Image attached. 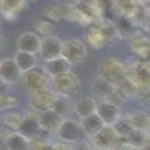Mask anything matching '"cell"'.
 Here are the masks:
<instances>
[{
	"mask_svg": "<svg viewBox=\"0 0 150 150\" xmlns=\"http://www.w3.org/2000/svg\"><path fill=\"white\" fill-rule=\"evenodd\" d=\"M99 72H101V75H99V77L108 80L110 83H112L114 86H116L120 80H123V78L128 77L126 68H125L120 62L116 60V59H105L102 63L99 65Z\"/></svg>",
	"mask_w": 150,
	"mask_h": 150,
	"instance_id": "3",
	"label": "cell"
},
{
	"mask_svg": "<svg viewBox=\"0 0 150 150\" xmlns=\"http://www.w3.org/2000/svg\"><path fill=\"white\" fill-rule=\"evenodd\" d=\"M23 119H24V116L18 114V112H9V114H6L3 117V122H5L6 126H9L12 129V132H17L21 122H23Z\"/></svg>",
	"mask_w": 150,
	"mask_h": 150,
	"instance_id": "25",
	"label": "cell"
},
{
	"mask_svg": "<svg viewBox=\"0 0 150 150\" xmlns=\"http://www.w3.org/2000/svg\"><path fill=\"white\" fill-rule=\"evenodd\" d=\"M62 56L72 65L81 63L87 56V47L80 39H66V41H63Z\"/></svg>",
	"mask_w": 150,
	"mask_h": 150,
	"instance_id": "5",
	"label": "cell"
},
{
	"mask_svg": "<svg viewBox=\"0 0 150 150\" xmlns=\"http://www.w3.org/2000/svg\"><path fill=\"white\" fill-rule=\"evenodd\" d=\"M39 131H41V128H39V123H38V117H24L17 132L24 135L26 138L32 140L33 137L38 135Z\"/></svg>",
	"mask_w": 150,
	"mask_h": 150,
	"instance_id": "21",
	"label": "cell"
},
{
	"mask_svg": "<svg viewBox=\"0 0 150 150\" xmlns=\"http://www.w3.org/2000/svg\"><path fill=\"white\" fill-rule=\"evenodd\" d=\"M126 120L131 123V126L134 131L138 132H150V116L144 111H135L126 116Z\"/></svg>",
	"mask_w": 150,
	"mask_h": 150,
	"instance_id": "16",
	"label": "cell"
},
{
	"mask_svg": "<svg viewBox=\"0 0 150 150\" xmlns=\"http://www.w3.org/2000/svg\"><path fill=\"white\" fill-rule=\"evenodd\" d=\"M23 78V74L18 69L14 57H6L3 60H0V80L5 84H12L17 83Z\"/></svg>",
	"mask_w": 150,
	"mask_h": 150,
	"instance_id": "11",
	"label": "cell"
},
{
	"mask_svg": "<svg viewBox=\"0 0 150 150\" xmlns=\"http://www.w3.org/2000/svg\"><path fill=\"white\" fill-rule=\"evenodd\" d=\"M117 141L119 135L112 126H104L95 137H92V143L96 150H111L112 147H116Z\"/></svg>",
	"mask_w": 150,
	"mask_h": 150,
	"instance_id": "8",
	"label": "cell"
},
{
	"mask_svg": "<svg viewBox=\"0 0 150 150\" xmlns=\"http://www.w3.org/2000/svg\"><path fill=\"white\" fill-rule=\"evenodd\" d=\"M98 117L104 122L105 126H114V125L122 119V111L119 104H114L111 101H101L98 102L96 108Z\"/></svg>",
	"mask_w": 150,
	"mask_h": 150,
	"instance_id": "6",
	"label": "cell"
},
{
	"mask_svg": "<svg viewBox=\"0 0 150 150\" xmlns=\"http://www.w3.org/2000/svg\"><path fill=\"white\" fill-rule=\"evenodd\" d=\"M0 27H2V21H0Z\"/></svg>",
	"mask_w": 150,
	"mask_h": 150,
	"instance_id": "29",
	"label": "cell"
},
{
	"mask_svg": "<svg viewBox=\"0 0 150 150\" xmlns=\"http://www.w3.org/2000/svg\"><path fill=\"white\" fill-rule=\"evenodd\" d=\"M50 80L51 78H50V75L45 72V69L39 68V66H36L35 69L23 74V81H24V84H26L27 90L30 93L42 90V89H48Z\"/></svg>",
	"mask_w": 150,
	"mask_h": 150,
	"instance_id": "4",
	"label": "cell"
},
{
	"mask_svg": "<svg viewBox=\"0 0 150 150\" xmlns=\"http://www.w3.org/2000/svg\"><path fill=\"white\" fill-rule=\"evenodd\" d=\"M112 128H114L116 134L119 135V138H128V137L134 132V129H132V126H131V123L126 120V117H125V119H120Z\"/></svg>",
	"mask_w": 150,
	"mask_h": 150,
	"instance_id": "22",
	"label": "cell"
},
{
	"mask_svg": "<svg viewBox=\"0 0 150 150\" xmlns=\"http://www.w3.org/2000/svg\"><path fill=\"white\" fill-rule=\"evenodd\" d=\"M147 144H149V146H150V134H149V135H147Z\"/></svg>",
	"mask_w": 150,
	"mask_h": 150,
	"instance_id": "27",
	"label": "cell"
},
{
	"mask_svg": "<svg viewBox=\"0 0 150 150\" xmlns=\"http://www.w3.org/2000/svg\"><path fill=\"white\" fill-rule=\"evenodd\" d=\"M5 146L8 150H32V141L20 132H11L5 138Z\"/></svg>",
	"mask_w": 150,
	"mask_h": 150,
	"instance_id": "17",
	"label": "cell"
},
{
	"mask_svg": "<svg viewBox=\"0 0 150 150\" xmlns=\"http://www.w3.org/2000/svg\"><path fill=\"white\" fill-rule=\"evenodd\" d=\"M56 134L60 138V141L65 143V144H77L83 138L81 125L77 120H72L71 117L63 119V122H62L60 128L57 129Z\"/></svg>",
	"mask_w": 150,
	"mask_h": 150,
	"instance_id": "2",
	"label": "cell"
},
{
	"mask_svg": "<svg viewBox=\"0 0 150 150\" xmlns=\"http://www.w3.org/2000/svg\"><path fill=\"white\" fill-rule=\"evenodd\" d=\"M62 119L57 112H54L53 110H47V111H42V112H38V123H39V128L42 131H47V132H57V129L60 128Z\"/></svg>",
	"mask_w": 150,
	"mask_h": 150,
	"instance_id": "13",
	"label": "cell"
},
{
	"mask_svg": "<svg viewBox=\"0 0 150 150\" xmlns=\"http://www.w3.org/2000/svg\"><path fill=\"white\" fill-rule=\"evenodd\" d=\"M117 84H119V90L123 96H132V95L137 93V84L132 80H129L128 77L120 80Z\"/></svg>",
	"mask_w": 150,
	"mask_h": 150,
	"instance_id": "24",
	"label": "cell"
},
{
	"mask_svg": "<svg viewBox=\"0 0 150 150\" xmlns=\"http://www.w3.org/2000/svg\"><path fill=\"white\" fill-rule=\"evenodd\" d=\"M147 135H149V134H146V132L134 131L126 140L129 141L131 146H134V147H137V149H141V147H144V146L147 144Z\"/></svg>",
	"mask_w": 150,
	"mask_h": 150,
	"instance_id": "23",
	"label": "cell"
},
{
	"mask_svg": "<svg viewBox=\"0 0 150 150\" xmlns=\"http://www.w3.org/2000/svg\"><path fill=\"white\" fill-rule=\"evenodd\" d=\"M80 125H81L83 134L87 135V137H90V138H92V137H95L99 131L105 126L104 122L98 117V114H92V116H89V117L81 119Z\"/></svg>",
	"mask_w": 150,
	"mask_h": 150,
	"instance_id": "18",
	"label": "cell"
},
{
	"mask_svg": "<svg viewBox=\"0 0 150 150\" xmlns=\"http://www.w3.org/2000/svg\"><path fill=\"white\" fill-rule=\"evenodd\" d=\"M92 93H93L95 99H99V102L101 101H111L112 95L116 93V86L112 83H110L108 80L102 78V77H98L96 80H93Z\"/></svg>",
	"mask_w": 150,
	"mask_h": 150,
	"instance_id": "12",
	"label": "cell"
},
{
	"mask_svg": "<svg viewBox=\"0 0 150 150\" xmlns=\"http://www.w3.org/2000/svg\"><path fill=\"white\" fill-rule=\"evenodd\" d=\"M96 108H98V101L92 96H86L78 99L74 104V112L77 114L80 119L89 117L92 114H96Z\"/></svg>",
	"mask_w": 150,
	"mask_h": 150,
	"instance_id": "15",
	"label": "cell"
},
{
	"mask_svg": "<svg viewBox=\"0 0 150 150\" xmlns=\"http://www.w3.org/2000/svg\"><path fill=\"white\" fill-rule=\"evenodd\" d=\"M3 45H5V41H3V36L0 35V51L3 50Z\"/></svg>",
	"mask_w": 150,
	"mask_h": 150,
	"instance_id": "26",
	"label": "cell"
},
{
	"mask_svg": "<svg viewBox=\"0 0 150 150\" xmlns=\"http://www.w3.org/2000/svg\"><path fill=\"white\" fill-rule=\"evenodd\" d=\"M42 38L35 32H24L17 39V51H24L30 54H38L41 48Z\"/></svg>",
	"mask_w": 150,
	"mask_h": 150,
	"instance_id": "10",
	"label": "cell"
},
{
	"mask_svg": "<svg viewBox=\"0 0 150 150\" xmlns=\"http://www.w3.org/2000/svg\"><path fill=\"white\" fill-rule=\"evenodd\" d=\"M72 63L62 56V57H57L54 60H50V62H45V72L50 75V78H54V77H60V75H65V74H69L72 72Z\"/></svg>",
	"mask_w": 150,
	"mask_h": 150,
	"instance_id": "14",
	"label": "cell"
},
{
	"mask_svg": "<svg viewBox=\"0 0 150 150\" xmlns=\"http://www.w3.org/2000/svg\"><path fill=\"white\" fill-rule=\"evenodd\" d=\"M56 96L57 95L53 90H50V89H42V90L33 92V93H30V99H29V101H30V107L33 110H36L38 112L51 110Z\"/></svg>",
	"mask_w": 150,
	"mask_h": 150,
	"instance_id": "9",
	"label": "cell"
},
{
	"mask_svg": "<svg viewBox=\"0 0 150 150\" xmlns=\"http://www.w3.org/2000/svg\"><path fill=\"white\" fill-rule=\"evenodd\" d=\"M62 51H63V41L57 36H47L41 42V48H39V54L42 60L50 62L54 60L57 57H62Z\"/></svg>",
	"mask_w": 150,
	"mask_h": 150,
	"instance_id": "7",
	"label": "cell"
},
{
	"mask_svg": "<svg viewBox=\"0 0 150 150\" xmlns=\"http://www.w3.org/2000/svg\"><path fill=\"white\" fill-rule=\"evenodd\" d=\"M14 60L18 66V69L21 71V74H26L32 69H35L38 66V60H36V54H30V53H24V51H17L14 56Z\"/></svg>",
	"mask_w": 150,
	"mask_h": 150,
	"instance_id": "19",
	"label": "cell"
},
{
	"mask_svg": "<svg viewBox=\"0 0 150 150\" xmlns=\"http://www.w3.org/2000/svg\"><path fill=\"white\" fill-rule=\"evenodd\" d=\"M50 84H51V90L56 95L68 96V98L72 96V95H77L80 92V89H81L80 78L75 74H72V72L51 78L50 80Z\"/></svg>",
	"mask_w": 150,
	"mask_h": 150,
	"instance_id": "1",
	"label": "cell"
},
{
	"mask_svg": "<svg viewBox=\"0 0 150 150\" xmlns=\"http://www.w3.org/2000/svg\"><path fill=\"white\" fill-rule=\"evenodd\" d=\"M149 30H150V20H149Z\"/></svg>",
	"mask_w": 150,
	"mask_h": 150,
	"instance_id": "28",
	"label": "cell"
},
{
	"mask_svg": "<svg viewBox=\"0 0 150 150\" xmlns=\"http://www.w3.org/2000/svg\"><path fill=\"white\" fill-rule=\"evenodd\" d=\"M51 110L54 112H57V114L62 117V119H68L71 116V112L74 111V104L71 102V99L68 96H60L57 95L54 102H53V107Z\"/></svg>",
	"mask_w": 150,
	"mask_h": 150,
	"instance_id": "20",
	"label": "cell"
}]
</instances>
